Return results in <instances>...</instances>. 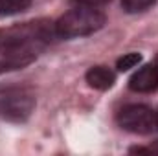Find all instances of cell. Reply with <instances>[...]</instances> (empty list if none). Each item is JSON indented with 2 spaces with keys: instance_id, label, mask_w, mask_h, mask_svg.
Wrapping results in <instances>:
<instances>
[{
  "instance_id": "8",
  "label": "cell",
  "mask_w": 158,
  "mask_h": 156,
  "mask_svg": "<svg viewBox=\"0 0 158 156\" xmlns=\"http://www.w3.org/2000/svg\"><path fill=\"white\" fill-rule=\"evenodd\" d=\"M140 63H142V55L136 51H131V53H125L123 57H119L116 61V68H118V72H127L131 68H136Z\"/></svg>"
},
{
  "instance_id": "1",
  "label": "cell",
  "mask_w": 158,
  "mask_h": 156,
  "mask_svg": "<svg viewBox=\"0 0 158 156\" xmlns=\"http://www.w3.org/2000/svg\"><path fill=\"white\" fill-rule=\"evenodd\" d=\"M55 35V28L52 22H24L6 30H0V51L6 53H22L30 51V46L44 44Z\"/></svg>"
},
{
  "instance_id": "5",
  "label": "cell",
  "mask_w": 158,
  "mask_h": 156,
  "mask_svg": "<svg viewBox=\"0 0 158 156\" xmlns=\"http://www.w3.org/2000/svg\"><path fill=\"white\" fill-rule=\"evenodd\" d=\"M129 88L138 94H149L158 88V66L145 64L132 74L129 79Z\"/></svg>"
},
{
  "instance_id": "6",
  "label": "cell",
  "mask_w": 158,
  "mask_h": 156,
  "mask_svg": "<svg viewBox=\"0 0 158 156\" xmlns=\"http://www.w3.org/2000/svg\"><path fill=\"white\" fill-rule=\"evenodd\" d=\"M85 79L96 90H109L116 83V74L107 66H92L85 74Z\"/></svg>"
},
{
  "instance_id": "10",
  "label": "cell",
  "mask_w": 158,
  "mask_h": 156,
  "mask_svg": "<svg viewBox=\"0 0 158 156\" xmlns=\"http://www.w3.org/2000/svg\"><path fill=\"white\" fill-rule=\"evenodd\" d=\"M110 0H72V4H76V6H85V7H96V9H99V7H103L105 4H109Z\"/></svg>"
},
{
  "instance_id": "3",
  "label": "cell",
  "mask_w": 158,
  "mask_h": 156,
  "mask_svg": "<svg viewBox=\"0 0 158 156\" xmlns=\"http://www.w3.org/2000/svg\"><path fill=\"white\" fill-rule=\"evenodd\" d=\"M118 123L121 129L134 134H149L156 127V112L142 103L125 105L118 112Z\"/></svg>"
},
{
  "instance_id": "13",
  "label": "cell",
  "mask_w": 158,
  "mask_h": 156,
  "mask_svg": "<svg viewBox=\"0 0 158 156\" xmlns=\"http://www.w3.org/2000/svg\"><path fill=\"white\" fill-rule=\"evenodd\" d=\"M156 127H158V112H156Z\"/></svg>"
},
{
  "instance_id": "9",
  "label": "cell",
  "mask_w": 158,
  "mask_h": 156,
  "mask_svg": "<svg viewBox=\"0 0 158 156\" xmlns=\"http://www.w3.org/2000/svg\"><path fill=\"white\" fill-rule=\"evenodd\" d=\"M155 4L156 0H121V7L127 13H142Z\"/></svg>"
},
{
  "instance_id": "11",
  "label": "cell",
  "mask_w": 158,
  "mask_h": 156,
  "mask_svg": "<svg viewBox=\"0 0 158 156\" xmlns=\"http://www.w3.org/2000/svg\"><path fill=\"white\" fill-rule=\"evenodd\" d=\"M129 153H132V154H151L153 149L151 147H131Z\"/></svg>"
},
{
  "instance_id": "4",
  "label": "cell",
  "mask_w": 158,
  "mask_h": 156,
  "mask_svg": "<svg viewBox=\"0 0 158 156\" xmlns=\"http://www.w3.org/2000/svg\"><path fill=\"white\" fill-rule=\"evenodd\" d=\"M35 99L28 94H9L0 97V119L6 121H26L33 112Z\"/></svg>"
},
{
  "instance_id": "2",
  "label": "cell",
  "mask_w": 158,
  "mask_h": 156,
  "mask_svg": "<svg viewBox=\"0 0 158 156\" xmlns=\"http://www.w3.org/2000/svg\"><path fill=\"white\" fill-rule=\"evenodd\" d=\"M105 22H107V17L99 9L76 6L74 9L59 17L53 22V28L59 39H77V37H88L99 31L105 26Z\"/></svg>"
},
{
  "instance_id": "7",
  "label": "cell",
  "mask_w": 158,
  "mask_h": 156,
  "mask_svg": "<svg viewBox=\"0 0 158 156\" xmlns=\"http://www.w3.org/2000/svg\"><path fill=\"white\" fill-rule=\"evenodd\" d=\"M31 0H0V17H11L30 9Z\"/></svg>"
},
{
  "instance_id": "12",
  "label": "cell",
  "mask_w": 158,
  "mask_h": 156,
  "mask_svg": "<svg viewBox=\"0 0 158 156\" xmlns=\"http://www.w3.org/2000/svg\"><path fill=\"white\" fill-rule=\"evenodd\" d=\"M151 149H153V153H158V142H156V143H155V147L151 145Z\"/></svg>"
}]
</instances>
